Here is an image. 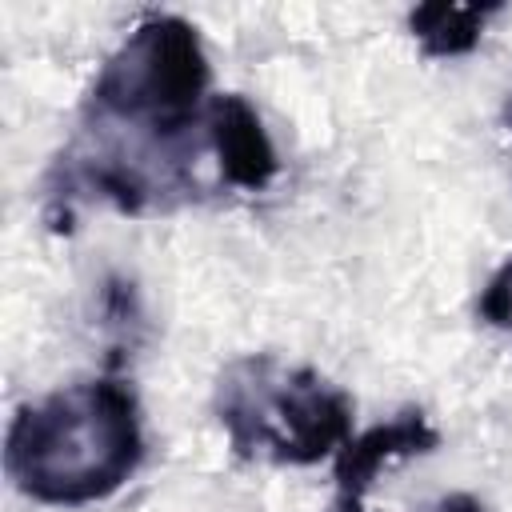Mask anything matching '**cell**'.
<instances>
[{
	"label": "cell",
	"mask_w": 512,
	"mask_h": 512,
	"mask_svg": "<svg viewBox=\"0 0 512 512\" xmlns=\"http://www.w3.org/2000/svg\"><path fill=\"white\" fill-rule=\"evenodd\" d=\"M504 120H508V128H512V104H508V108H504Z\"/></svg>",
	"instance_id": "7"
},
{
	"label": "cell",
	"mask_w": 512,
	"mask_h": 512,
	"mask_svg": "<svg viewBox=\"0 0 512 512\" xmlns=\"http://www.w3.org/2000/svg\"><path fill=\"white\" fill-rule=\"evenodd\" d=\"M500 8L496 4H420L408 12V28L416 36V44L424 48V56L432 60H452V56H468L480 36H484V24L496 16Z\"/></svg>",
	"instance_id": "5"
},
{
	"label": "cell",
	"mask_w": 512,
	"mask_h": 512,
	"mask_svg": "<svg viewBox=\"0 0 512 512\" xmlns=\"http://www.w3.org/2000/svg\"><path fill=\"white\" fill-rule=\"evenodd\" d=\"M352 396L316 368L284 364L272 352L236 356L212 392V412L240 460L316 464L352 436Z\"/></svg>",
	"instance_id": "2"
},
{
	"label": "cell",
	"mask_w": 512,
	"mask_h": 512,
	"mask_svg": "<svg viewBox=\"0 0 512 512\" xmlns=\"http://www.w3.org/2000/svg\"><path fill=\"white\" fill-rule=\"evenodd\" d=\"M440 448V432L420 408H400L392 420L348 436L332 468V512H364V496L376 472L404 456H428Z\"/></svg>",
	"instance_id": "3"
},
{
	"label": "cell",
	"mask_w": 512,
	"mask_h": 512,
	"mask_svg": "<svg viewBox=\"0 0 512 512\" xmlns=\"http://www.w3.org/2000/svg\"><path fill=\"white\" fill-rule=\"evenodd\" d=\"M144 464V424L132 384L116 376L68 384L24 404L4 436L8 480L52 508H84L120 492Z\"/></svg>",
	"instance_id": "1"
},
{
	"label": "cell",
	"mask_w": 512,
	"mask_h": 512,
	"mask_svg": "<svg viewBox=\"0 0 512 512\" xmlns=\"http://www.w3.org/2000/svg\"><path fill=\"white\" fill-rule=\"evenodd\" d=\"M476 312H480L484 324L512 332V256L492 272L488 288H484L480 300H476Z\"/></svg>",
	"instance_id": "6"
},
{
	"label": "cell",
	"mask_w": 512,
	"mask_h": 512,
	"mask_svg": "<svg viewBox=\"0 0 512 512\" xmlns=\"http://www.w3.org/2000/svg\"><path fill=\"white\" fill-rule=\"evenodd\" d=\"M204 140H208L216 168H220V180L228 188L260 192L280 172V156L272 148V136H268L260 112L240 92H224V96L208 100Z\"/></svg>",
	"instance_id": "4"
}]
</instances>
